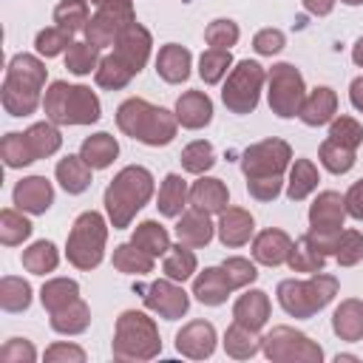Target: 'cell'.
<instances>
[{
  "label": "cell",
  "mask_w": 363,
  "mask_h": 363,
  "mask_svg": "<svg viewBox=\"0 0 363 363\" xmlns=\"http://www.w3.org/2000/svg\"><path fill=\"white\" fill-rule=\"evenodd\" d=\"M45 79V68L34 57H14L9 62L6 85H3V105L11 116H26L40 102V88Z\"/></svg>",
  "instance_id": "cell-1"
},
{
  "label": "cell",
  "mask_w": 363,
  "mask_h": 363,
  "mask_svg": "<svg viewBox=\"0 0 363 363\" xmlns=\"http://www.w3.org/2000/svg\"><path fill=\"white\" fill-rule=\"evenodd\" d=\"M116 122L128 136H133L145 145H167L176 136L173 116L162 108L147 105L145 99H128L116 111Z\"/></svg>",
  "instance_id": "cell-2"
},
{
  "label": "cell",
  "mask_w": 363,
  "mask_h": 363,
  "mask_svg": "<svg viewBox=\"0 0 363 363\" xmlns=\"http://www.w3.org/2000/svg\"><path fill=\"white\" fill-rule=\"evenodd\" d=\"M153 193V179L145 167H125L108 187L105 193V204L111 213L113 227H128V221L133 218V213L150 199Z\"/></svg>",
  "instance_id": "cell-3"
},
{
  "label": "cell",
  "mask_w": 363,
  "mask_h": 363,
  "mask_svg": "<svg viewBox=\"0 0 363 363\" xmlns=\"http://www.w3.org/2000/svg\"><path fill=\"white\" fill-rule=\"evenodd\" d=\"M45 113L60 125H85L99 119V102L82 85L54 82L45 94Z\"/></svg>",
  "instance_id": "cell-4"
},
{
  "label": "cell",
  "mask_w": 363,
  "mask_h": 363,
  "mask_svg": "<svg viewBox=\"0 0 363 363\" xmlns=\"http://www.w3.org/2000/svg\"><path fill=\"white\" fill-rule=\"evenodd\" d=\"M57 147H60V133L48 122H43L26 133H9L3 139V159L9 167H20L34 159L51 156Z\"/></svg>",
  "instance_id": "cell-5"
},
{
  "label": "cell",
  "mask_w": 363,
  "mask_h": 363,
  "mask_svg": "<svg viewBox=\"0 0 363 363\" xmlns=\"http://www.w3.org/2000/svg\"><path fill=\"white\" fill-rule=\"evenodd\" d=\"M335 278L318 275L312 281H284L278 286L281 306L295 318H309L315 309H320L335 295Z\"/></svg>",
  "instance_id": "cell-6"
},
{
  "label": "cell",
  "mask_w": 363,
  "mask_h": 363,
  "mask_svg": "<svg viewBox=\"0 0 363 363\" xmlns=\"http://www.w3.org/2000/svg\"><path fill=\"white\" fill-rule=\"evenodd\" d=\"M105 244V221L99 213H82L68 235V261L79 269H91L102 258Z\"/></svg>",
  "instance_id": "cell-7"
},
{
  "label": "cell",
  "mask_w": 363,
  "mask_h": 363,
  "mask_svg": "<svg viewBox=\"0 0 363 363\" xmlns=\"http://www.w3.org/2000/svg\"><path fill=\"white\" fill-rule=\"evenodd\" d=\"M264 82V71L258 62H238V68L230 74L227 85H224V105L235 113H250L258 102V91Z\"/></svg>",
  "instance_id": "cell-8"
},
{
  "label": "cell",
  "mask_w": 363,
  "mask_h": 363,
  "mask_svg": "<svg viewBox=\"0 0 363 363\" xmlns=\"http://www.w3.org/2000/svg\"><path fill=\"white\" fill-rule=\"evenodd\" d=\"M133 23V11H130V0H102L99 11L94 20H88V43L94 45H108L113 37H119L128 26Z\"/></svg>",
  "instance_id": "cell-9"
},
{
  "label": "cell",
  "mask_w": 363,
  "mask_h": 363,
  "mask_svg": "<svg viewBox=\"0 0 363 363\" xmlns=\"http://www.w3.org/2000/svg\"><path fill=\"white\" fill-rule=\"evenodd\" d=\"M269 105L278 116H295L303 105V82L292 65H275L269 74Z\"/></svg>",
  "instance_id": "cell-10"
},
{
  "label": "cell",
  "mask_w": 363,
  "mask_h": 363,
  "mask_svg": "<svg viewBox=\"0 0 363 363\" xmlns=\"http://www.w3.org/2000/svg\"><path fill=\"white\" fill-rule=\"evenodd\" d=\"M286 159H289V147L278 139H269L244 153V173L247 179H269L286 167Z\"/></svg>",
  "instance_id": "cell-11"
},
{
  "label": "cell",
  "mask_w": 363,
  "mask_h": 363,
  "mask_svg": "<svg viewBox=\"0 0 363 363\" xmlns=\"http://www.w3.org/2000/svg\"><path fill=\"white\" fill-rule=\"evenodd\" d=\"M147 51H150V37H147V31H145L142 26L130 23V26L116 37V51H113V57H116L130 74H136V71L145 65Z\"/></svg>",
  "instance_id": "cell-12"
},
{
  "label": "cell",
  "mask_w": 363,
  "mask_h": 363,
  "mask_svg": "<svg viewBox=\"0 0 363 363\" xmlns=\"http://www.w3.org/2000/svg\"><path fill=\"white\" fill-rule=\"evenodd\" d=\"M139 292H145V303H147L150 309H156L159 315H164V318H170V320L179 318V315L187 309V295H184L182 289L164 284V281H156V284H150V286H139Z\"/></svg>",
  "instance_id": "cell-13"
},
{
  "label": "cell",
  "mask_w": 363,
  "mask_h": 363,
  "mask_svg": "<svg viewBox=\"0 0 363 363\" xmlns=\"http://www.w3.org/2000/svg\"><path fill=\"white\" fill-rule=\"evenodd\" d=\"M343 199L337 193H323L309 213L312 221V233H337L343 224Z\"/></svg>",
  "instance_id": "cell-14"
},
{
  "label": "cell",
  "mask_w": 363,
  "mask_h": 363,
  "mask_svg": "<svg viewBox=\"0 0 363 363\" xmlns=\"http://www.w3.org/2000/svg\"><path fill=\"white\" fill-rule=\"evenodd\" d=\"M51 199H54L51 184L43 176H31L14 187V204L20 210H28V213H45Z\"/></svg>",
  "instance_id": "cell-15"
},
{
  "label": "cell",
  "mask_w": 363,
  "mask_h": 363,
  "mask_svg": "<svg viewBox=\"0 0 363 363\" xmlns=\"http://www.w3.org/2000/svg\"><path fill=\"white\" fill-rule=\"evenodd\" d=\"M233 286L235 284H233L230 272L221 267V269H204V275L196 278V286L193 289H196L199 301H204V303H221Z\"/></svg>",
  "instance_id": "cell-16"
},
{
  "label": "cell",
  "mask_w": 363,
  "mask_h": 363,
  "mask_svg": "<svg viewBox=\"0 0 363 363\" xmlns=\"http://www.w3.org/2000/svg\"><path fill=\"white\" fill-rule=\"evenodd\" d=\"M176 113H179V122L187 125V128H201L210 122V113H213V105L210 99L201 94V91H187L179 105H176Z\"/></svg>",
  "instance_id": "cell-17"
},
{
  "label": "cell",
  "mask_w": 363,
  "mask_h": 363,
  "mask_svg": "<svg viewBox=\"0 0 363 363\" xmlns=\"http://www.w3.org/2000/svg\"><path fill=\"white\" fill-rule=\"evenodd\" d=\"M176 233H179V238H182L184 244H190V247H201V244H207L210 235H213L210 221H207V210L193 207L190 213H184L182 221H179V227H176Z\"/></svg>",
  "instance_id": "cell-18"
},
{
  "label": "cell",
  "mask_w": 363,
  "mask_h": 363,
  "mask_svg": "<svg viewBox=\"0 0 363 363\" xmlns=\"http://www.w3.org/2000/svg\"><path fill=\"white\" fill-rule=\"evenodd\" d=\"M289 252H292V244L281 230H267L255 238V258L261 264H281L289 258Z\"/></svg>",
  "instance_id": "cell-19"
},
{
  "label": "cell",
  "mask_w": 363,
  "mask_h": 363,
  "mask_svg": "<svg viewBox=\"0 0 363 363\" xmlns=\"http://www.w3.org/2000/svg\"><path fill=\"white\" fill-rule=\"evenodd\" d=\"M159 74L167 79V82H182L187 79V68H190V51L182 48V45H164L159 51V62H156Z\"/></svg>",
  "instance_id": "cell-20"
},
{
  "label": "cell",
  "mask_w": 363,
  "mask_h": 363,
  "mask_svg": "<svg viewBox=\"0 0 363 363\" xmlns=\"http://www.w3.org/2000/svg\"><path fill=\"white\" fill-rule=\"evenodd\" d=\"M88 167L91 164L82 156H68V159H62L57 164V179L68 193H82L88 187V182H91V170Z\"/></svg>",
  "instance_id": "cell-21"
},
{
  "label": "cell",
  "mask_w": 363,
  "mask_h": 363,
  "mask_svg": "<svg viewBox=\"0 0 363 363\" xmlns=\"http://www.w3.org/2000/svg\"><path fill=\"white\" fill-rule=\"evenodd\" d=\"M335 113V94L329 88H318L303 105H301V119L306 125H323Z\"/></svg>",
  "instance_id": "cell-22"
},
{
  "label": "cell",
  "mask_w": 363,
  "mask_h": 363,
  "mask_svg": "<svg viewBox=\"0 0 363 363\" xmlns=\"http://www.w3.org/2000/svg\"><path fill=\"white\" fill-rule=\"evenodd\" d=\"M179 349L193 354V357H201V354H210L213 352V326L210 323H190L184 332H179Z\"/></svg>",
  "instance_id": "cell-23"
},
{
  "label": "cell",
  "mask_w": 363,
  "mask_h": 363,
  "mask_svg": "<svg viewBox=\"0 0 363 363\" xmlns=\"http://www.w3.org/2000/svg\"><path fill=\"white\" fill-rule=\"evenodd\" d=\"M190 199H193L196 207L213 213V210H224V204H227V190H224V184H221L218 179H201V182L193 184Z\"/></svg>",
  "instance_id": "cell-24"
},
{
  "label": "cell",
  "mask_w": 363,
  "mask_h": 363,
  "mask_svg": "<svg viewBox=\"0 0 363 363\" xmlns=\"http://www.w3.org/2000/svg\"><path fill=\"white\" fill-rule=\"evenodd\" d=\"M116 142H113V136H108V133H96V136H91V139H85L82 142V159L91 164V167H108L111 164V159L116 156Z\"/></svg>",
  "instance_id": "cell-25"
},
{
  "label": "cell",
  "mask_w": 363,
  "mask_h": 363,
  "mask_svg": "<svg viewBox=\"0 0 363 363\" xmlns=\"http://www.w3.org/2000/svg\"><path fill=\"white\" fill-rule=\"evenodd\" d=\"M252 233V218L244 210H227L221 216V241L230 247H238L250 238Z\"/></svg>",
  "instance_id": "cell-26"
},
{
  "label": "cell",
  "mask_w": 363,
  "mask_h": 363,
  "mask_svg": "<svg viewBox=\"0 0 363 363\" xmlns=\"http://www.w3.org/2000/svg\"><path fill=\"white\" fill-rule=\"evenodd\" d=\"M267 320V298L264 292H250L235 303V323L247 329H258Z\"/></svg>",
  "instance_id": "cell-27"
},
{
  "label": "cell",
  "mask_w": 363,
  "mask_h": 363,
  "mask_svg": "<svg viewBox=\"0 0 363 363\" xmlns=\"http://www.w3.org/2000/svg\"><path fill=\"white\" fill-rule=\"evenodd\" d=\"M335 332L346 340H357L363 335V306L357 301H349L335 312Z\"/></svg>",
  "instance_id": "cell-28"
},
{
  "label": "cell",
  "mask_w": 363,
  "mask_h": 363,
  "mask_svg": "<svg viewBox=\"0 0 363 363\" xmlns=\"http://www.w3.org/2000/svg\"><path fill=\"white\" fill-rule=\"evenodd\" d=\"M54 20L68 34H74L79 28H88V6L82 0H62L54 11Z\"/></svg>",
  "instance_id": "cell-29"
},
{
  "label": "cell",
  "mask_w": 363,
  "mask_h": 363,
  "mask_svg": "<svg viewBox=\"0 0 363 363\" xmlns=\"http://www.w3.org/2000/svg\"><path fill=\"white\" fill-rule=\"evenodd\" d=\"M320 162L332 173H346L352 167V162H354V147H349V145H343V142L329 136L323 142V147H320Z\"/></svg>",
  "instance_id": "cell-30"
},
{
  "label": "cell",
  "mask_w": 363,
  "mask_h": 363,
  "mask_svg": "<svg viewBox=\"0 0 363 363\" xmlns=\"http://www.w3.org/2000/svg\"><path fill=\"white\" fill-rule=\"evenodd\" d=\"M184 199H187L184 182H182L176 173H170V176L164 179V184H162V190H159V210H162L164 216H179L182 207H184Z\"/></svg>",
  "instance_id": "cell-31"
},
{
  "label": "cell",
  "mask_w": 363,
  "mask_h": 363,
  "mask_svg": "<svg viewBox=\"0 0 363 363\" xmlns=\"http://www.w3.org/2000/svg\"><path fill=\"white\" fill-rule=\"evenodd\" d=\"M133 244L142 247V250L150 252V255H162V252L170 250V247H167V233H164L156 221L139 224V230H136V235H133Z\"/></svg>",
  "instance_id": "cell-32"
},
{
  "label": "cell",
  "mask_w": 363,
  "mask_h": 363,
  "mask_svg": "<svg viewBox=\"0 0 363 363\" xmlns=\"http://www.w3.org/2000/svg\"><path fill=\"white\" fill-rule=\"evenodd\" d=\"M74 301H77V284L74 281H62L60 278V281H51V284L43 286V303L51 309V315L65 309Z\"/></svg>",
  "instance_id": "cell-33"
},
{
  "label": "cell",
  "mask_w": 363,
  "mask_h": 363,
  "mask_svg": "<svg viewBox=\"0 0 363 363\" xmlns=\"http://www.w3.org/2000/svg\"><path fill=\"white\" fill-rule=\"evenodd\" d=\"M96 57H99V45H94V43H71L68 54H65V65L74 74H88L96 65Z\"/></svg>",
  "instance_id": "cell-34"
},
{
  "label": "cell",
  "mask_w": 363,
  "mask_h": 363,
  "mask_svg": "<svg viewBox=\"0 0 363 363\" xmlns=\"http://www.w3.org/2000/svg\"><path fill=\"white\" fill-rule=\"evenodd\" d=\"M113 264H116L122 272H150V267H153L150 252H145V250L136 247V244L119 247L116 255H113Z\"/></svg>",
  "instance_id": "cell-35"
},
{
  "label": "cell",
  "mask_w": 363,
  "mask_h": 363,
  "mask_svg": "<svg viewBox=\"0 0 363 363\" xmlns=\"http://www.w3.org/2000/svg\"><path fill=\"white\" fill-rule=\"evenodd\" d=\"M51 323H54L57 332H79V329H85V323H88V309H85V303L77 298V301L68 303L65 309L54 312Z\"/></svg>",
  "instance_id": "cell-36"
},
{
  "label": "cell",
  "mask_w": 363,
  "mask_h": 363,
  "mask_svg": "<svg viewBox=\"0 0 363 363\" xmlns=\"http://www.w3.org/2000/svg\"><path fill=\"white\" fill-rule=\"evenodd\" d=\"M23 264H26L31 272L43 275V272H51V269L57 267V252H54V247H51L48 241H37L31 250L23 252Z\"/></svg>",
  "instance_id": "cell-37"
},
{
  "label": "cell",
  "mask_w": 363,
  "mask_h": 363,
  "mask_svg": "<svg viewBox=\"0 0 363 363\" xmlns=\"http://www.w3.org/2000/svg\"><path fill=\"white\" fill-rule=\"evenodd\" d=\"M315 184H318V173H315V167H312L306 159H301V162H295V170H292V182H289L286 196H289L292 201H298V199H303Z\"/></svg>",
  "instance_id": "cell-38"
},
{
  "label": "cell",
  "mask_w": 363,
  "mask_h": 363,
  "mask_svg": "<svg viewBox=\"0 0 363 363\" xmlns=\"http://www.w3.org/2000/svg\"><path fill=\"white\" fill-rule=\"evenodd\" d=\"M289 264H292V269L312 272V269H318V267L323 264V252H318V247H315V244L309 241V235H306V238L298 241V247H292Z\"/></svg>",
  "instance_id": "cell-39"
},
{
  "label": "cell",
  "mask_w": 363,
  "mask_h": 363,
  "mask_svg": "<svg viewBox=\"0 0 363 363\" xmlns=\"http://www.w3.org/2000/svg\"><path fill=\"white\" fill-rule=\"evenodd\" d=\"M227 65H230V51H224V48H210V51H204L201 54V79L204 82H218L221 77H224V71H227Z\"/></svg>",
  "instance_id": "cell-40"
},
{
  "label": "cell",
  "mask_w": 363,
  "mask_h": 363,
  "mask_svg": "<svg viewBox=\"0 0 363 363\" xmlns=\"http://www.w3.org/2000/svg\"><path fill=\"white\" fill-rule=\"evenodd\" d=\"M193 267H196V258H193L190 250H184V247H170V252H167V258H164V272H167L170 278H176V281L190 278Z\"/></svg>",
  "instance_id": "cell-41"
},
{
  "label": "cell",
  "mask_w": 363,
  "mask_h": 363,
  "mask_svg": "<svg viewBox=\"0 0 363 363\" xmlns=\"http://www.w3.org/2000/svg\"><path fill=\"white\" fill-rule=\"evenodd\" d=\"M133 74L111 54V57H105L102 60V65H99V71H96V82L99 85H105V88H122L128 79H130Z\"/></svg>",
  "instance_id": "cell-42"
},
{
  "label": "cell",
  "mask_w": 363,
  "mask_h": 363,
  "mask_svg": "<svg viewBox=\"0 0 363 363\" xmlns=\"http://www.w3.org/2000/svg\"><path fill=\"white\" fill-rule=\"evenodd\" d=\"M213 147L207 145V142H193V145H187L184 147V153H182V164H184V170H190V173H201V170H207V167H213Z\"/></svg>",
  "instance_id": "cell-43"
},
{
  "label": "cell",
  "mask_w": 363,
  "mask_h": 363,
  "mask_svg": "<svg viewBox=\"0 0 363 363\" xmlns=\"http://www.w3.org/2000/svg\"><path fill=\"white\" fill-rule=\"evenodd\" d=\"M0 221H3V227H0L3 244H17V241H23V238L31 233V224H28L23 216H17L14 210H3Z\"/></svg>",
  "instance_id": "cell-44"
},
{
  "label": "cell",
  "mask_w": 363,
  "mask_h": 363,
  "mask_svg": "<svg viewBox=\"0 0 363 363\" xmlns=\"http://www.w3.org/2000/svg\"><path fill=\"white\" fill-rule=\"evenodd\" d=\"M3 306L9 309V312H17V309H26L28 306V284L26 281H20V278H6L3 281Z\"/></svg>",
  "instance_id": "cell-45"
},
{
  "label": "cell",
  "mask_w": 363,
  "mask_h": 363,
  "mask_svg": "<svg viewBox=\"0 0 363 363\" xmlns=\"http://www.w3.org/2000/svg\"><path fill=\"white\" fill-rule=\"evenodd\" d=\"M68 40H71V34L62 31L60 26L57 28H45V31L37 34V51L45 54V57H54V54L62 51V45H71Z\"/></svg>",
  "instance_id": "cell-46"
},
{
  "label": "cell",
  "mask_w": 363,
  "mask_h": 363,
  "mask_svg": "<svg viewBox=\"0 0 363 363\" xmlns=\"http://www.w3.org/2000/svg\"><path fill=\"white\" fill-rule=\"evenodd\" d=\"M335 255L340 258V264H354L363 255V238L357 233H340L337 244H335Z\"/></svg>",
  "instance_id": "cell-47"
},
{
  "label": "cell",
  "mask_w": 363,
  "mask_h": 363,
  "mask_svg": "<svg viewBox=\"0 0 363 363\" xmlns=\"http://www.w3.org/2000/svg\"><path fill=\"white\" fill-rule=\"evenodd\" d=\"M238 40V28L230 23V20H216V23H210V28H207V43L213 45V48H230L233 43Z\"/></svg>",
  "instance_id": "cell-48"
},
{
  "label": "cell",
  "mask_w": 363,
  "mask_h": 363,
  "mask_svg": "<svg viewBox=\"0 0 363 363\" xmlns=\"http://www.w3.org/2000/svg\"><path fill=\"white\" fill-rule=\"evenodd\" d=\"M227 349H230L233 354H238V357L252 354V352H255V343H252V337H250V329L241 326V323H235V326L227 332Z\"/></svg>",
  "instance_id": "cell-49"
},
{
  "label": "cell",
  "mask_w": 363,
  "mask_h": 363,
  "mask_svg": "<svg viewBox=\"0 0 363 363\" xmlns=\"http://www.w3.org/2000/svg\"><path fill=\"white\" fill-rule=\"evenodd\" d=\"M332 139H337V142H343V145H349V147H357L360 145V128H357V122L354 119H346V116H340L335 125H332V133H329Z\"/></svg>",
  "instance_id": "cell-50"
},
{
  "label": "cell",
  "mask_w": 363,
  "mask_h": 363,
  "mask_svg": "<svg viewBox=\"0 0 363 363\" xmlns=\"http://www.w3.org/2000/svg\"><path fill=\"white\" fill-rule=\"evenodd\" d=\"M247 187H250V193H252L255 199L267 201V199H275V196H278L281 179H278V176H269V179H250Z\"/></svg>",
  "instance_id": "cell-51"
},
{
  "label": "cell",
  "mask_w": 363,
  "mask_h": 363,
  "mask_svg": "<svg viewBox=\"0 0 363 363\" xmlns=\"http://www.w3.org/2000/svg\"><path fill=\"white\" fill-rule=\"evenodd\" d=\"M281 45H284V34L281 31L267 28V31H261L255 37V51H261V54H275Z\"/></svg>",
  "instance_id": "cell-52"
},
{
  "label": "cell",
  "mask_w": 363,
  "mask_h": 363,
  "mask_svg": "<svg viewBox=\"0 0 363 363\" xmlns=\"http://www.w3.org/2000/svg\"><path fill=\"white\" fill-rule=\"evenodd\" d=\"M346 204H349V213L354 218H363V179L352 184V190L346 193Z\"/></svg>",
  "instance_id": "cell-53"
},
{
  "label": "cell",
  "mask_w": 363,
  "mask_h": 363,
  "mask_svg": "<svg viewBox=\"0 0 363 363\" xmlns=\"http://www.w3.org/2000/svg\"><path fill=\"white\" fill-rule=\"evenodd\" d=\"M352 105L363 111V77L352 82Z\"/></svg>",
  "instance_id": "cell-54"
},
{
  "label": "cell",
  "mask_w": 363,
  "mask_h": 363,
  "mask_svg": "<svg viewBox=\"0 0 363 363\" xmlns=\"http://www.w3.org/2000/svg\"><path fill=\"white\" fill-rule=\"evenodd\" d=\"M306 9L315 14H326L332 9V0H306Z\"/></svg>",
  "instance_id": "cell-55"
},
{
  "label": "cell",
  "mask_w": 363,
  "mask_h": 363,
  "mask_svg": "<svg viewBox=\"0 0 363 363\" xmlns=\"http://www.w3.org/2000/svg\"><path fill=\"white\" fill-rule=\"evenodd\" d=\"M352 57H354V62H357V65H363V40H357V45H354Z\"/></svg>",
  "instance_id": "cell-56"
},
{
  "label": "cell",
  "mask_w": 363,
  "mask_h": 363,
  "mask_svg": "<svg viewBox=\"0 0 363 363\" xmlns=\"http://www.w3.org/2000/svg\"><path fill=\"white\" fill-rule=\"evenodd\" d=\"M343 3H349V6H357V3H363V0H343Z\"/></svg>",
  "instance_id": "cell-57"
},
{
  "label": "cell",
  "mask_w": 363,
  "mask_h": 363,
  "mask_svg": "<svg viewBox=\"0 0 363 363\" xmlns=\"http://www.w3.org/2000/svg\"><path fill=\"white\" fill-rule=\"evenodd\" d=\"M94 3H96V6H99V3H102V0H94Z\"/></svg>",
  "instance_id": "cell-58"
}]
</instances>
